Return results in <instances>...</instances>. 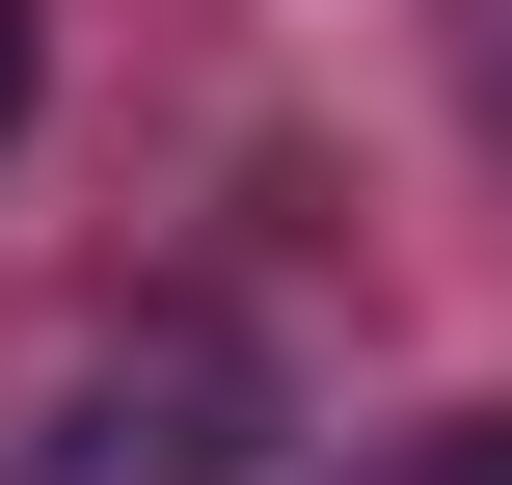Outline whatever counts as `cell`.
Returning <instances> with one entry per match:
<instances>
[{
	"instance_id": "obj_1",
	"label": "cell",
	"mask_w": 512,
	"mask_h": 485,
	"mask_svg": "<svg viewBox=\"0 0 512 485\" xmlns=\"http://www.w3.org/2000/svg\"><path fill=\"white\" fill-rule=\"evenodd\" d=\"M216 459H243V351L162 324V351H108V378L54 405V459H27V485H216Z\"/></svg>"
},
{
	"instance_id": "obj_2",
	"label": "cell",
	"mask_w": 512,
	"mask_h": 485,
	"mask_svg": "<svg viewBox=\"0 0 512 485\" xmlns=\"http://www.w3.org/2000/svg\"><path fill=\"white\" fill-rule=\"evenodd\" d=\"M432 485H512V405H459V432H432Z\"/></svg>"
},
{
	"instance_id": "obj_3",
	"label": "cell",
	"mask_w": 512,
	"mask_h": 485,
	"mask_svg": "<svg viewBox=\"0 0 512 485\" xmlns=\"http://www.w3.org/2000/svg\"><path fill=\"white\" fill-rule=\"evenodd\" d=\"M27 81H54V54H27V0H0V135H27Z\"/></svg>"
}]
</instances>
